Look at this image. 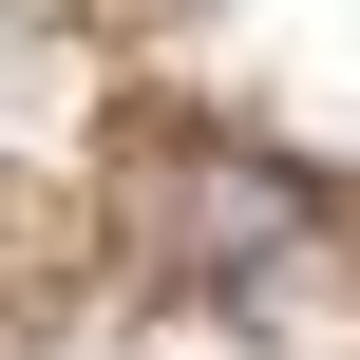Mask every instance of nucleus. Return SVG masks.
I'll list each match as a JSON object with an SVG mask.
<instances>
[{"mask_svg": "<svg viewBox=\"0 0 360 360\" xmlns=\"http://www.w3.org/2000/svg\"><path fill=\"white\" fill-rule=\"evenodd\" d=\"M190 266L209 285H266V266H304V190L247 152V171H190Z\"/></svg>", "mask_w": 360, "mask_h": 360, "instance_id": "f257e3e1", "label": "nucleus"}]
</instances>
